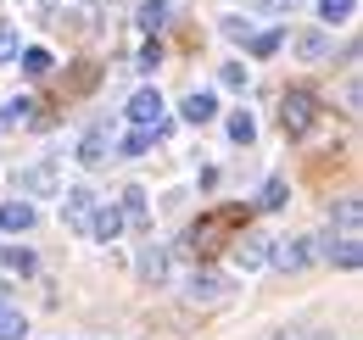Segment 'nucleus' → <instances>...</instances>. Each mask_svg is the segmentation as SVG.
Returning <instances> with one entry per match:
<instances>
[{
  "label": "nucleus",
  "instance_id": "nucleus-1",
  "mask_svg": "<svg viewBox=\"0 0 363 340\" xmlns=\"http://www.w3.org/2000/svg\"><path fill=\"white\" fill-rule=\"evenodd\" d=\"M318 256V240L313 234H285V240H274L269 246V268L274 273H285V279H296V273H308Z\"/></svg>",
  "mask_w": 363,
  "mask_h": 340
},
{
  "label": "nucleus",
  "instance_id": "nucleus-2",
  "mask_svg": "<svg viewBox=\"0 0 363 340\" xmlns=\"http://www.w3.org/2000/svg\"><path fill=\"white\" fill-rule=\"evenodd\" d=\"M184 301L190 307H224V301H235V279L224 268H196L190 285H184Z\"/></svg>",
  "mask_w": 363,
  "mask_h": 340
},
{
  "label": "nucleus",
  "instance_id": "nucleus-3",
  "mask_svg": "<svg viewBox=\"0 0 363 340\" xmlns=\"http://www.w3.org/2000/svg\"><path fill=\"white\" fill-rule=\"evenodd\" d=\"M313 118H318L313 89H285V95H279V128H285L291 140H302V134L313 128Z\"/></svg>",
  "mask_w": 363,
  "mask_h": 340
},
{
  "label": "nucleus",
  "instance_id": "nucleus-4",
  "mask_svg": "<svg viewBox=\"0 0 363 340\" xmlns=\"http://www.w3.org/2000/svg\"><path fill=\"white\" fill-rule=\"evenodd\" d=\"M90 212H95V190L90 184H67V196H62V223H67L73 234H84V229H90Z\"/></svg>",
  "mask_w": 363,
  "mask_h": 340
},
{
  "label": "nucleus",
  "instance_id": "nucleus-5",
  "mask_svg": "<svg viewBox=\"0 0 363 340\" xmlns=\"http://www.w3.org/2000/svg\"><path fill=\"white\" fill-rule=\"evenodd\" d=\"M269 246H274V234H257V229H246V234H240V240H235V268H246V273H252V268H269Z\"/></svg>",
  "mask_w": 363,
  "mask_h": 340
},
{
  "label": "nucleus",
  "instance_id": "nucleus-6",
  "mask_svg": "<svg viewBox=\"0 0 363 340\" xmlns=\"http://www.w3.org/2000/svg\"><path fill=\"white\" fill-rule=\"evenodd\" d=\"M229 223H246V207H218V212H207L196 229H190V246H213L218 229H229Z\"/></svg>",
  "mask_w": 363,
  "mask_h": 340
},
{
  "label": "nucleus",
  "instance_id": "nucleus-7",
  "mask_svg": "<svg viewBox=\"0 0 363 340\" xmlns=\"http://www.w3.org/2000/svg\"><path fill=\"white\" fill-rule=\"evenodd\" d=\"M17 190H23V196H56V190H62L56 162H34V168H23V173H17Z\"/></svg>",
  "mask_w": 363,
  "mask_h": 340
},
{
  "label": "nucleus",
  "instance_id": "nucleus-8",
  "mask_svg": "<svg viewBox=\"0 0 363 340\" xmlns=\"http://www.w3.org/2000/svg\"><path fill=\"white\" fill-rule=\"evenodd\" d=\"M168 273H174V246H157V240H151V246L140 251V279H145V285H168Z\"/></svg>",
  "mask_w": 363,
  "mask_h": 340
},
{
  "label": "nucleus",
  "instance_id": "nucleus-9",
  "mask_svg": "<svg viewBox=\"0 0 363 340\" xmlns=\"http://www.w3.org/2000/svg\"><path fill=\"white\" fill-rule=\"evenodd\" d=\"M40 223V212H34V201L28 196H17V201H6L0 207V234H28Z\"/></svg>",
  "mask_w": 363,
  "mask_h": 340
},
{
  "label": "nucleus",
  "instance_id": "nucleus-10",
  "mask_svg": "<svg viewBox=\"0 0 363 340\" xmlns=\"http://www.w3.org/2000/svg\"><path fill=\"white\" fill-rule=\"evenodd\" d=\"M168 134H174V123H168V118H162L157 128H140V123H135L123 140H118V151H123V157H145V151H151L157 140H168Z\"/></svg>",
  "mask_w": 363,
  "mask_h": 340
},
{
  "label": "nucleus",
  "instance_id": "nucleus-11",
  "mask_svg": "<svg viewBox=\"0 0 363 340\" xmlns=\"http://www.w3.org/2000/svg\"><path fill=\"white\" fill-rule=\"evenodd\" d=\"M123 229H129V223H123V212H118V207H101V201H95V212H90V229H84L90 240H101V246H112V240H118Z\"/></svg>",
  "mask_w": 363,
  "mask_h": 340
},
{
  "label": "nucleus",
  "instance_id": "nucleus-12",
  "mask_svg": "<svg viewBox=\"0 0 363 340\" xmlns=\"http://www.w3.org/2000/svg\"><path fill=\"white\" fill-rule=\"evenodd\" d=\"M324 256H330V268H341V273H358V262H363L358 234H335V240L324 246Z\"/></svg>",
  "mask_w": 363,
  "mask_h": 340
},
{
  "label": "nucleus",
  "instance_id": "nucleus-13",
  "mask_svg": "<svg viewBox=\"0 0 363 340\" xmlns=\"http://www.w3.org/2000/svg\"><path fill=\"white\" fill-rule=\"evenodd\" d=\"M123 223H135V229H151V201H145V184H123Z\"/></svg>",
  "mask_w": 363,
  "mask_h": 340
},
{
  "label": "nucleus",
  "instance_id": "nucleus-14",
  "mask_svg": "<svg viewBox=\"0 0 363 340\" xmlns=\"http://www.w3.org/2000/svg\"><path fill=\"white\" fill-rule=\"evenodd\" d=\"M129 123H140V128L162 123V95H157V89H140L135 101H129Z\"/></svg>",
  "mask_w": 363,
  "mask_h": 340
},
{
  "label": "nucleus",
  "instance_id": "nucleus-15",
  "mask_svg": "<svg viewBox=\"0 0 363 340\" xmlns=\"http://www.w3.org/2000/svg\"><path fill=\"white\" fill-rule=\"evenodd\" d=\"M330 223H335V234H358L363 201H358V196H341V201H330Z\"/></svg>",
  "mask_w": 363,
  "mask_h": 340
},
{
  "label": "nucleus",
  "instance_id": "nucleus-16",
  "mask_svg": "<svg viewBox=\"0 0 363 340\" xmlns=\"http://www.w3.org/2000/svg\"><path fill=\"white\" fill-rule=\"evenodd\" d=\"M184 123H213V118H218V95H213V89H196V95H184Z\"/></svg>",
  "mask_w": 363,
  "mask_h": 340
},
{
  "label": "nucleus",
  "instance_id": "nucleus-17",
  "mask_svg": "<svg viewBox=\"0 0 363 340\" xmlns=\"http://www.w3.org/2000/svg\"><path fill=\"white\" fill-rule=\"evenodd\" d=\"M0 262H6V268H11L17 279H28V273L40 268V256L28 251V246H6V251H0Z\"/></svg>",
  "mask_w": 363,
  "mask_h": 340
},
{
  "label": "nucleus",
  "instance_id": "nucleus-18",
  "mask_svg": "<svg viewBox=\"0 0 363 340\" xmlns=\"http://www.w3.org/2000/svg\"><path fill=\"white\" fill-rule=\"evenodd\" d=\"M79 162H84V168H101V162H106V134H101V128H90V134L79 140Z\"/></svg>",
  "mask_w": 363,
  "mask_h": 340
},
{
  "label": "nucleus",
  "instance_id": "nucleus-19",
  "mask_svg": "<svg viewBox=\"0 0 363 340\" xmlns=\"http://www.w3.org/2000/svg\"><path fill=\"white\" fill-rule=\"evenodd\" d=\"M135 23H140V28H145V34H157V28L168 23V0H140Z\"/></svg>",
  "mask_w": 363,
  "mask_h": 340
},
{
  "label": "nucleus",
  "instance_id": "nucleus-20",
  "mask_svg": "<svg viewBox=\"0 0 363 340\" xmlns=\"http://www.w3.org/2000/svg\"><path fill=\"white\" fill-rule=\"evenodd\" d=\"M296 50H302V62H324V56H330V34H324V28H308V34L296 40Z\"/></svg>",
  "mask_w": 363,
  "mask_h": 340
},
{
  "label": "nucleus",
  "instance_id": "nucleus-21",
  "mask_svg": "<svg viewBox=\"0 0 363 340\" xmlns=\"http://www.w3.org/2000/svg\"><path fill=\"white\" fill-rule=\"evenodd\" d=\"M17 62H23V73H28V79H45V73H50V50H45V45L17 50Z\"/></svg>",
  "mask_w": 363,
  "mask_h": 340
},
{
  "label": "nucleus",
  "instance_id": "nucleus-22",
  "mask_svg": "<svg viewBox=\"0 0 363 340\" xmlns=\"http://www.w3.org/2000/svg\"><path fill=\"white\" fill-rule=\"evenodd\" d=\"M318 17L335 28V23H352L358 17V0H318Z\"/></svg>",
  "mask_w": 363,
  "mask_h": 340
},
{
  "label": "nucleus",
  "instance_id": "nucleus-23",
  "mask_svg": "<svg viewBox=\"0 0 363 340\" xmlns=\"http://www.w3.org/2000/svg\"><path fill=\"white\" fill-rule=\"evenodd\" d=\"M23 335H28V318H23L17 307L0 301V340H23Z\"/></svg>",
  "mask_w": 363,
  "mask_h": 340
},
{
  "label": "nucleus",
  "instance_id": "nucleus-24",
  "mask_svg": "<svg viewBox=\"0 0 363 340\" xmlns=\"http://www.w3.org/2000/svg\"><path fill=\"white\" fill-rule=\"evenodd\" d=\"M229 140H235V145H252V140H257V118H252V112H229Z\"/></svg>",
  "mask_w": 363,
  "mask_h": 340
},
{
  "label": "nucleus",
  "instance_id": "nucleus-25",
  "mask_svg": "<svg viewBox=\"0 0 363 340\" xmlns=\"http://www.w3.org/2000/svg\"><path fill=\"white\" fill-rule=\"evenodd\" d=\"M28 118H34V101H28V95H17V101L0 112V134H6V128H17V123H28Z\"/></svg>",
  "mask_w": 363,
  "mask_h": 340
},
{
  "label": "nucleus",
  "instance_id": "nucleus-26",
  "mask_svg": "<svg viewBox=\"0 0 363 340\" xmlns=\"http://www.w3.org/2000/svg\"><path fill=\"white\" fill-rule=\"evenodd\" d=\"M252 56H274V50H279V45H285V28H263V34H252Z\"/></svg>",
  "mask_w": 363,
  "mask_h": 340
},
{
  "label": "nucleus",
  "instance_id": "nucleus-27",
  "mask_svg": "<svg viewBox=\"0 0 363 340\" xmlns=\"http://www.w3.org/2000/svg\"><path fill=\"white\" fill-rule=\"evenodd\" d=\"M285 196H291V190H285V178H269V184H263V196H257V207L274 212V207H285Z\"/></svg>",
  "mask_w": 363,
  "mask_h": 340
},
{
  "label": "nucleus",
  "instance_id": "nucleus-28",
  "mask_svg": "<svg viewBox=\"0 0 363 340\" xmlns=\"http://www.w3.org/2000/svg\"><path fill=\"white\" fill-rule=\"evenodd\" d=\"M17 50H23L17 28H11V23H0V62H17Z\"/></svg>",
  "mask_w": 363,
  "mask_h": 340
},
{
  "label": "nucleus",
  "instance_id": "nucleus-29",
  "mask_svg": "<svg viewBox=\"0 0 363 340\" xmlns=\"http://www.w3.org/2000/svg\"><path fill=\"white\" fill-rule=\"evenodd\" d=\"M218 79H224V89H246V62H224Z\"/></svg>",
  "mask_w": 363,
  "mask_h": 340
},
{
  "label": "nucleus",
  "instance_id": "nucleus-30",
  "mask_svg": "<svg viewBox=\"0 0 363 340\" xmlns=\"http://www.w3.org/2000/svg\"><path fill=\"white\" fill-rule=\"evenodd\" d=\"M224 34L229 40H252V23L246 17H224Z\"/></svg>",
  "mask_w": 363,
  "mask_h": 340
},
{
  "label": "nucleus",
  "instance_id": "nucleus-31",
  "mask_svg": "<svg viewBox=\"0 0 363 340\" xmlns=\"http://www.w3.org/2000/svg\"><path fill=\"white\" fill-rule=\"evenodd\" d=\"M157 62H162V45L151 40V45H145V50H140V67H145V73H151V67H157Z\"/></svg>",
  "mask_w": 363,
  "mask_h": 340
},
{
  "label": "nucleus",
  "instance_id": "nucleus-32",
  "mask_svg": "<svg viewBox=\"0 0 363 340\" xmlns=\"http://www.w3.org/2000/svg\"><path fill=\"white\" fill-rule=\"evenodd\" d=\"M274 340H313V335H308V329H279Z\"/></svg>",
  "mask_w": 363,
  "mask_h": 340
},
{
  "label": "nucleus",
  "instance_id": "nucleus-33",
  "mask_svg": "<svg viewBox=\"0 0 363 340\" xmlns=\"http://www.w3.org/2000/svg\"><path fill=\"white\" fill-rule=\"evenodd\" d=\"M0 301H6V279H0Z\"/></svg>",
  "mask_w": 363,
  "mask_h": 340
},
{
  "label": "nucleus",
  "instance_id": "nucleus-34",
  "mask_svg": "<svg viewBox=\"0 0 363 340\" xmlns=\"http://www.w3.org/2000/svg\"><path fill=\"white\" fill-rule=\"evenodd\" d=\"M279 6H291V0H279Z\"/></svg>",
  "mask_w": 363,
  "mask_h": 340
}]
</instances>
